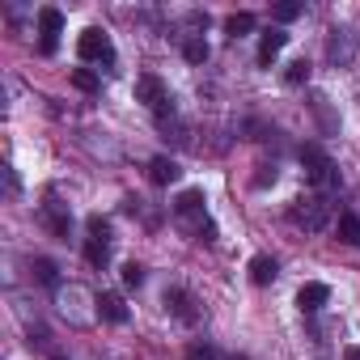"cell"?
I'll return each instance as SVG.
<instances>
[{
    "label": "cell",
    "mask_w": 360,
    "mask_h": 360,
    "mask_svg": "<svg viewBox=\"0 0 360 360\" xmlns=\"http://www.w3.org/2000/svg\"><path fill=\"white\" fill-rule=\"evenodd\" d=\"M301 165H305V178H309L318 191H335L339 187V169H335V161L318 144H305L301 148Z\"/></svg>",
    "instance_id": "cell-1"
},
{
    "label": "cell",
    "mask_w": 360,
    "mask_h": 360,
    "mask_svg": "<svg viewBox=\"0 0 360 360\" xmlns=\"http://www.w3.org/2000/svg\"><path fill=\"white\" fill-rule=\"evenodd\" d=\"M288 217H292V225H301V229H309V233H322V229H326V221H330V200H326V195L297 200Z\"/></svg>",
    "instance_id": "cell-2"
},
{
    "label": "cell",
    "mask_w": 360,
    "mask_h": 360,
    "mask_svg": "<svg viewBox=\"0 0 360 360\" xmlns=\"http://www.w3.org/2000/svg\"><path fill=\"white\" fill-rule=\"evenodd\" d=\"M136 102H144L161 123L174 115V102H169V94H165V85H161V77H153V72H144V77L136 81Z\"/></svg>",
    "instance_id": "cell-3"
},
{
    "label": "cell",
    "mask_w": 360,
    "mask_h": 360,
    "mask_svg": "<svg viewBox=\"0 0 360 360\" xmlns=\"http://www.w3.org/2000/svg\"><path fill=\"white\" fill-rule=\"evenodd\" d=\"M77 56L81 60H102V64H115V47H110V34L106 30H85L81 39H77Z\"/></svg>",
    "instance_id": "cell-4"
},
{
    "label": "cell",
    "mask_w": 360,
    "mask_h": 360,
    "mask_svg": "<svg viewBox=\"0 0 360 360\" xmlns=\"http://www.w3.org/2000/svg\"><path fill=\"white\" fill-rule=\"evenodd\" d=\"M60 30H64V13H60V9H39V34H43L39 51H43V56H56Z\"/></svg>",
    "instance_id": "cell-5"
},
{
    "label": "cell",
    "mask_w": 360,
    "mask_h": 360,
    "mask_svg": "<svg viewBox=\"0 0 360 360\" xmlns=\"http://www.w3.org/2000/svg\"><path fill=\"white\" fill-rule=\"evenodd\" d=\"M165 305H169V314H174L178 322H187V326H191V322H200L195 297H191L187 288H169V292H165Z\"/></svg>",
    "instance_id": "cell-6"
},
{
    "label": "cell",
    "mask_w": 360,
    "mask_h": 360,
    "mask_svg": "<svg viewBox=\"0 0 360 360\" xmlns=\"http://www.w3.org/2000/svg\"><path fill=\"white\" fill-rule=\"evenodd\" d=\"M284 47H288V30H284V26H271V30L259 39V64L267 68V64H271V60H276Z\"/></svg>",
    "instance_id": "cell-7"
},
{
    "label": "cell",
    "mask_w": 360,
    "mask_h": 360,
    "mask_svg": "<svg viewBox=\"0 0 360 360\" xmlns=\"http://www.w3.org/2000/svg\"><path fill=\"white\" fill-rule=\"evenodd\" d=\"M326 56H330V64H352V56H356V34H352V30H335Z\"/></svg>",
    "instance_id": "cell-8"
},
{
    "label": "cell",
    "mask_w": 360,
    "mask_h": 360,
    "mask_svg": "<svg viewBox=\"0 0 360 360\" xmlns=\"http://www.w3.org/2000/svg\"><path fill=\"white\" fill-rule=\"evenodd\" d=\"M326 301H330V288H326V284H318V280H314V284H301V292H297L301 314H318Z\"/></svg>",
    "instance_id": "cell-9"
},
{
    "label": "cell",
    "mask_w": 360,
    "mask_h": 360,
    "mask_svg": "<svg viewBox=\"0 0 360 360\" xmlns=\"http://www.w3.org/2000/svg\"><path fill=\"white\" fill-rule=\"evenodd\" d=\"M148 178H153L157 187H169V183H178V178H183V169H178L174 157H153V161H148Z\"/></svg>",
    "instance_id": "cell-10"
},
{
    "label": "cell",
    "mask_w": 360,
    "mask_h": 360,
    "mask_svg": "<svg viewBox=\"0 0 360 360\" xmlns=\"http://www.w3.org/2000/svg\"><path fill=\"white\" fill-rule=\"evenodd\" d=\"M98 314H102L106 322H115V326H123V322H127V305H123V297H119V292H102V297H98Z\"/></svg>",
    "instance_id": "cell-11"
},
{
    "label": "cell",
    "mask_w": 360,
    "mask_h": 360,
    "mask_svg": "<svg viewBox=\"0 0 360 360\" xmlns=\"http://www.w3.org/2000/svg\"><path fill=\"white\" fill-rule=\"evenodd\" d=\"M276 276H280V263L276 259H267V255H255L250 259V280L255 284H271Z\"/></svg>",
    "instance_id": "cell-12"
},
{
    "label": "cell",
    "mask_w": 360,
    "mask_h": 360,
    "mask_svg": "<svg viewBox=\"0 0 360 360\" xmlns=\"http://www.w3.org/2000/svg\"><path fill=\"white\" fill-rule=\"evenodd\" d=\"M174 212H178V217H200V212H204V191H200V187L183 191V195L174 200Z\"/></svg>",
    "instance_id": "cell-13"
},
{
    "label": "cell",
    "mask_w": 360,
    "mask_h": 360,
    "mask_svg": "<svg viewBox=\"0 0 360 360\" xmlns=\"http://www.w3.org/2000/svg\"><path fill=\"white\" fill-rule=\"evenodd\" d=\"M339 242L343 246H360V217H352V212L339 217Z\"/></svg>",
    "instance_id": "cell-14"
},
{
    "label": "cell",
    "mask_w": 360,
    "mask_h": 360,
    "mask_svg": "<svg viewBox=\"0 0 360 360\" xmlns=\"http://www.w3.org/2000/svg\"><path fill=\"white\" fill-rule=\"evenodd\" d=\"M225 30H229L233 39H242V34H250V30H255V13H233V18L225 22Z\"/></svg>",
    "instance_id": "cell-15"
},
{
    "label": "cell",
    "mask_w": 360,
    "mask_h": 360,
    "mask_svg": "<svg viewBox=\"0 0 360 360\" xmlns=\"http://www.w3.org/2000/svg\"><path fill=\"white\" fill-rule=\"evenodd\" d=\"M183 60H187V64H204V60H208V43H204V39H187V43H183Z\"/></svg>",
    "instance_id": "cell-16"
},
{
    "label": "cell",
    "mask_w": 360,
    "mask_h": 360,
    "mask_svg": "<svg viewBox=\"0 0 360 360\" xmlns=\"http://www.w3.org/2000/svg\"><path fill=\"white\" fill-rule=\"evenodd\" d=\"M43 221H47V229H51L56 238H68V225H72V221H68L64 212H56V208H47V212H43Z\"/></svg>",
    "instance_id": "cell-17"
},
{
    "label": "cell",
    "mask_w": 360,
    "mask_h": 360,
    "mask_svg": "<svg viewBox=\"0 0 360 360\" xmlns=\"http://www.w3.org/2000/svg\"><path fill=\"white\" fill-rule=\"evenodd\" d=\"M85 225H89V242H102V246L110 242V221L106 217H89Z\"/></svg>",
    "instance_id": "cell-18"
},
{
    "label": "cell",
    "mask_w": 360,
    "mask_h": 360,
    "mask_svg": "<svg viewBox=\"0 0 360 360\" xmlns=\"http://www.w3.org/2000/svg\"><path fill=\"white\" fill-rule=\"evenodd\" d=\"M34 280H39V284H60L56 263H51V259H34Z\"/></svg>",
    "instance_id": "cell-19"
},
{
    "label": "cell",
    "mask_w": 360,
    "mask_h": 360,
    "mask_svg": "<svg viewBox=\"0 0 360 360\" xmlns=\"http://www.w3.org/2000/svg\"><path fill=\"white\" fill-rule=\"evenodd\" d=\"M271 18H276L280 26H288V22H297V18H301V5H297V0H284V5H276V9H271Z\"/></svg>",
    "instance_id": "cell-20"
},
{
    "label": "cell",
    "mask_w": 360,
    "mask_h": 360,
    "mask_svg": "<svg viewBox=\"0 0 360 360\" xmlns=\"http://www.w3.org/2000/svg\"><path fill=\"white\" fill-rule=\"evenodd\" d=\"M284 81H288V85H305V81H309V60H292L288 72H284Z\"/></svg>",
    "instance_id": "cell-21"
},
{
    "label": "cell",
    "mask_w": 360,
    "mask_h": 360,
    "mask_svg": "<svg viewBox=\"0 0 360 360\" xmlns=\"http://www.w3.org/2000/svg\"><path fill=\"white\" fill-rule=\"evenodd\" d=\"M85 259H89L94 267H106V259H110V246H102V242H85Z\"/></svg>",
    "instance_id": "cell-22"
},
{
    "label": "cell",
    "mask_w": 360,
    "mask_h": 360,
    "mask_svg": "<svg viewBox=\"0 0 360 360\" xmlns=\"http://www.w3.org/2000/svg\"><path fill=\"white\" fill-rule=\"evenodd\" d=\"M72 85H77L81 94H94V89H98V77H94L89 68H77V72H72Z\"/></svg>",
    "instance_id": "cell-23"
},
{
    "label": "cell",
    "mask_w": 360,
    "mask_h": 360,
    "mask_svg": "<svg viewBox=\"0 0 360 360\" xmlns=\"http://www.w3.org/2000/svg\"><path fill=\"white\" fill-rule=\"evenodd\" d=\"M123 284L127 288H140L144 284V267L140 263H123Z\"/></svg>",
    "instance_id": "cell-24"
},
{
    "label": "cell",
    "mask_w": 360,
    "mask_h": 360,
    "mask_svg": "<svg viewBox=\"0 0 360 360\" xmlns=\"http://www.w3.org/2000/svg\"><path fill=\"white\" fill-rule=\"evenodd\" d=\"M187 360H217V347H208V343H191V347H187Z\"/></svg>",
    "instance_id": "cell-25"
},
{
    "label": "cell",
    "mask_w": 360,
    "mask_h": 360,
    "mask_svg": "<svg viewBox=\"0 0 360 360\" xmlns=\"http://www.w3.org/2000/svg\"><path fill=\"white\" fill-rule=\"evenodd\" d=\"M343 360H360V347H347V352H343Z\"/></svg>",
    "instance_id": "cell-26"
},
{
    "label": "cell",
    "mask_w": 360,
    "mask_h": 360,
    "mask_svg": "<svg viewBox=\"0 0 360 360\" xmlns=\"http://www.w3.org/2000/svg\"><path fill=\"white\" fill-rule=\"evenodd\" d=\"M56 360H64V356H56Z\"/></svg>",
    "instance_id": "cell-27"
}]
</instances>
